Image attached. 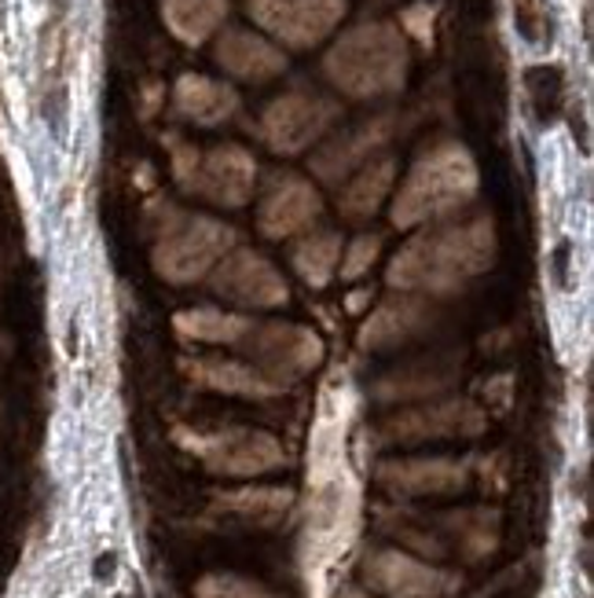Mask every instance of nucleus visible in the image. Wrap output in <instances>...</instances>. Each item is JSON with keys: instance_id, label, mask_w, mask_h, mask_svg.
<instances>
[{"instance_id": "nucleus-1", "label": "nucleus", "mask_w": 594, "mask_h": 598, "mask_svg": "<svg viewBox=\"0 0 594 598\" xmlns=\"http://www.w3.org/2000/svg\"><path fill=\"white\" fill-rule=\"evenodd\" d=\"M346 408L324 397L308 463V525H305V573L308 584H324V573L341 559L356 529V485L346 466Z\"/></svg>"}, {"instance_id": "nucleus-2", "label": "nucleus", "mask_w": 594, "mask_h": 598, "mask_svg": "<svg viewBox=\"0 0 594 598\" xmlns=\"http://www.w3.org/2000/svg\"><path fill=\"white\" fill-rule=\"evenodd\" d=\"M492 258H496V236L488 220L429 228L397 253V261L389 265V283L397 290L448 294L481 276Z\"/></svg>"}, {"instance_id": "nucleus-3", "label": "nucleus", "mask_w": 594, "mask_h": 598, "mask_svg": "<svg viewBox=\"0 0 594 598\" xmlns=\"http://www.w3.org/2000/svg\"><path fill=\"white\" fill-rule=\"evenodd\" d=\"M327 77L349 96H389L408 77V45L397 26L367 23L349 29L330 48Z\"/></svg>"}, {"instance_id": "nucleus-4", "label": "nucleus", "mask_w": 594, "mask_h": 598, "mask_svg": "<svg viewBox=\"0 0 594 598\" xmlns=\"http://www.w3.org/2000/svg\"><path fill=\"white\" fill-rule=\"evenodd\" d=\"M473 191H477L473 158L459 144H440L426 158H419V166L408 174L404 188L392 202V220L400 228H415L448 217L451 210L466 206Z\"/></svg>"}, {"instance_id": "nucleus-5", "label": "nucleus", "mask_w": 594, "mask_h": 598, "mask_svg": "<svg viewBox=\"0 0 594 598\" xmlns=\"http://www.w3.org/2000/svg\"><path fill=\"white\" fill-rule=\"evenodd\" d=\"M173 174L180 188L191 191V195H203L217 206H246L250 195H254L257 162L235 144L214 151L173 144Z\"/></svg>"}, {"instance_id": "nucleus-6", "label": "nucleus", "mask_w": 594, "mask_h": 598, "mask_svg": "<svg viewBox=\"0 0 594 598\" xmlns=\"http://www.w3.org/2000/svg\"><path fill=\"white\" fill-rule=\"evenodd\" d=\"M180 444L220 478H257V474L279 470L287 463V452L271 433L231 426L214 433H180Z\"/></svg>"}, {"instance_id": "nucleus-7", "label": "nucleus", "mask_w": 594, "mask_h": 598, "mask_svg": "<svg viewBox=\"0 0 594 598\" xmlns=\"http://www.w3.org/2000/svg\"><path fill=\"white\" fill-rule=\"evenodd\" d=\"M235 247V231L209 217H180V225H166L155 247V268L169 283H195L217 268V261Z\"/></svg>"}, {"instance_id": "nucleus-8", "label": "nucleus", "mask_w": 594, "mask_h": 598, "mask_svg": "<svg viewBox=\"0 0 594 598\" xmlns=\"http://www.w3.org/2000/svg\"><path fill=\"white\" fill-rule=\"evenodd\" d=\"M239 349H246L250 363L265 374L268 382H276L279 390H287L290 382L305 379L324 357L319 334L308 327H294V323H254L250 334L239 342Z\"/></svg>"}, {"instance_id": "nucleus-9", "label": "nucleus", "mask_w": 594, "mask_h": 598, "mask_svg": "<svg viewBox=\"0 0 594 598\" xmlns=\"http://www.w3.org/2000/svg\"><path fill=\"white\" fill-rule=\"evenodd\" d=\"M250 15L290 48L319 45L346 15V0H250Z\"/></svg>"}, {"instance_id": "nucleus-10", "label": "nucleus", "mask_w": 594, "mask_h": 598, "mask_svg": "<svg viewBox=\"0 0 594 598\" xmlns=\"http://www.w3.org/2000/svg\"><path fill=\"white\" fill-rule=\"evenodd\" d=\"M338 107L324 96H308V93H290L283 99H276L265 118H260V133H265L268 147L279 155H298L308 144H316L319 136L335 125Z\"/></svg>"}, {"instance_id": "nucleus-11", "label": "nucleus", "mask_w": 594, "mask_h": 598, "mask_svg": "<svg viewBox=\"0 0 594 598\" xmlns=\"http://www.w3.org/2000/svg\"><path fill=\"white\" fill-rule=\"evenodd\" d=\"M214 294L239 309H276L290 298L283 276L254 250H235L217 261Z\"/></svg>"}, {"instance_id": "nucleus-12", "label": "nucleus", "mask_w": 594, "mask_h": 598, "mask_svg": "<svg viewBox=\"0 0 594 598\" xmlns=\"http://www.w3.org/2000/svg\"><path fill=\"white\" fill-rule=\"evenodd\" d=\"M364 581L371 591L386 598H440L451 591V576L411 559L404 551H375L364 562Z\"/></svg>"}, {"instance_id": "nucleus-13", "label": "nucleus", "mask_w": 594, "mask_h": 598, "mask_svg": "<svg viewBox=\"0 0 594 598\" xmlns=\"http://www.w3.org/2000/svg\"><path fill=\"white\" fill-rule=\"evenodd\" d=\"M485 415H481L466 400H448V404H429V408L404 411L386 422V438L400 444H419V441H437V438H470L481 433Z\"/></svg>"}, {"instance_id": "nucleus-14", "label": "nucleus", "mask_w": 594, "mask_h": 598, "mask_svg": "<svg viewBox=\"0 0 594 598\" xmlns=\"http://www.w3.org/2000/svg\"><path fill=\"white\" fill-rule=\"evenodd\" d=\"M319 210H324V202H319L316 188H312L308 180L276 177L271 188L265 191L257 220L268 239H287V236H298V231L316 225Z\"/></svg>"}, {"instance_id": "nucleus-15", "label": "nucleus", "mask_w": 594, "mask_h": 598, "mask_svg": "<svg viewBox=\"0 0 594 598\" xmlns=\"http://www.w3.org/2000/svg\"><path fill=\"white\" fill-rule=\"evenodd\" d=\"M378 481L400 495H448L466 485V470L448 459H397L378 466Z\"/></svg>"}, {"instance_id": "nucleus-16", "label": "nucleus", "mask_w": 594, "mask_h": 598, "mask_svg": "<svg viewBox=\"0 0 594 598\" xmlns=\"http://www.w3.org/2000/svg\"><path fill=\"white\" fill-rule=\"evenodd\" d=\"M191 379L203 390L225 393V397H246V400H268L283 393L276 382H268L250 360H225V357H198L184 363Z\"/></svg>"}, {"instance_id": "nucleus-17", "label": "nucleus", "mask_w": 594, "mask_h": 598, "mask_svg": "<svg viewBox=\"0 0 594 598\" xmlns=\"http://www.w3.org/2000/svg\"><path fill=\"white\" fill-rule=\"evenodd\" d=\"M389 129H392V118H375L367 125L352 129V133L330 140V144L319 151L312 169L319 174V180L327 184H338L341 177H352L364 162H371V155L389 140Z\"/></svg>"}, {"instance_id": "nucleus-18", "label": "nucleus", "mask_w": 594, "mask_h": 598, "mask_svg": "<svg viewBox=\"0 0 594 598\" xmlns=\"http://www.w3.org/2000/svg\"><path fill=\"white\" fill-rule=\"evenodd\" d=\"M217 63L235 77L246 81H268L276 74H283L287 56L279 52L271 40L250 34V29H228L217 45Z\"/></svg>"}, {"instance_id": "nucleus-19", "label": "nucleus", "mask_w": 594, "mask_h": 598, "mask_svg": "<svg viewBox=\"0 0 594 598\" xmlns=\"http://www.w3.org/2000/svg\"><path fill=\"white\" fill-rule=\"evenodd\" d=\"M235 88L220 85V81H209L203 74H187L177 81V110L195 125H220L235 115Z\"/></svg>"}, {"instance_id": "nucleus-20", "label": "nucleus", "mask_w": 594, "mask_h": 598, "mask_svg": "<svg viewBox=\"0 0 594 598\" xmlns=\"http://www.w3.org/2000/svg\"><path fill=\"white\" fill-rule=\"evenodd\" d=\"M392 180H397V162H392V158H371V162H364V166L352 174L346 191H341V199H338L341 213L352 217V220L371 217V213L381 206V199L389 195Z\"/></svg>"}, {"instance_id": "nucleus-21", "label": "nucleus", "mask_w": 594, "mask_h": 598, "mask_svg": "<svg viewBox=\"0 0 594 598\" xmlns=\"http://www.w3.org/2000/svg\"><path fill=\"white\" fill-rule=\"evenodd\" d=\"M250 327H254L250 316L220 309H187L177 316V331L187 342H206V346H239L250 334Z\"/></svg>"}, {"instance_id": "nucleus-22", "label": "nucleus", "mask_w": 594, "mask_h": 598, "mask_svg": "<svg viewBox=\"0 0 594 598\" xmlns=\"http://www.w3.org/2000/svg\"><path fill=\"white\" fill-rule=\"evenodd\" d=\"M422 323H426V306H422V301H411V298L389 301V306H381L364 327V346L389 349V346H397V342H408Z\"/></svg>"}, {"instance_id": "nucleus-23", "label": "nucleus", "mask_w": 594, "mask_h": 598, "mask_svg": "<svg viewBox=\"0 0 594 598\" xmlns=\"http://www.w3.org/2000/svg\"><path fill=\"white\" fill-rule=\"evenodd\" d=\"M162 15L180 40L198 45L225 23L228 0H162Z\"/></svg>"}, {"instance_id": "nucleus-24", "label": "nucleus", "mask_w": 594, "mask_h": 598, "mask_svg": "<svg viewBox=\"0 0 594 598\" xmlns=\"http://www.w3.org/2000/svg\"><path fill=\"white\" fill-rule=\"evenodd\" d=\"M341 261V236L338 231H312L294 247V268L308 287H327Z\"/></svg>"}, {"instance_id": "nucleus-25", "label": "nucleus", "mask_w": 594, "mask_h": 598, "mask_svg": "<svg viewBox=\"0 0 594 598\" xmlns=\"http://www.w3.org/2000/svg\"><path fill=\"white\" fill-rule=\"evenodd\" d=\"M220 511L235 514L254 525H276L290 511V492L287 489H239L220 495Z\"/></svg>"}, {"instance_id": "nucleus-26", "label": "nucleus", "mask_w": 594, "mask_h": 598, "mask_svg": "<svg viewBox=\"0 0 594 598\" xmlns=\"http://www.w3.org/2000/svg\"><path fill=\"white\" fill-rule=\"evenodd\" d=\"M525 88L529 99L536 107V115L543 121H550L561 107V93H566V77H561L558 67H532L525 74Z\"/></svg>"}, {"instance_id": "nucleus-27", "label": "nucleus", "mask_w": 594, "mask_h": 598, "mask_svg": "<svg viewBox=\"0 0 594 598\" xmlns=\"http://www.w3.org/2000/svg\"><path fill=\"white\" fill-rule=\"evenodd\" d=\"M198 598H276L271 591H265L260 584L254 581H243V576H206L203 584H198Z\"/></svg>"}, {"instance_id": "nucleus-28", "label": "nucleus", "mask_w": 594, "mask_h": 598, "mask_svg": "<svg viewBox=\"0 0 594 598\" xmlns=\"http://www.w3.org/2000/svg\"><path fill=\"white\" fill-rule=\"evenodd\" d=\"M378 247H381V239L378 236H360L356 242L349 247V253H341V279H360L364 272L375 265V258H378Z\"/></svg>"}, {"instance_id": "nucleus-29", "label": "nucleus", "mask_w": 594, "mask_h": 598, "mask_svg": "<svg viewBox=\"0 0 594 598\" xmlns=\"http://www.w3.org/2000/svg\"><path fill=\"white\" fill-rule=\"evenodd\" d=\"M341 598H371L367 591H356V587H349V591H341Z\"/></svg>"}]
</instances>
